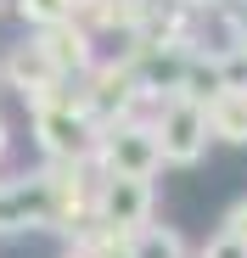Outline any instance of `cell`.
Here are the masks:
<instances>
[{
  "label": "cell",
  "instance_id": "obj_1",
  "mask_svg": "<svg viewBox=\"0 0 247 258\" xmlns=\"http://www.w3.org/2000/svg\"><path fill=\"white\" fill-rule=\"evenodd\" d=\"M34 135H39V152L51 163H85L90 146H96V123H90L85 107H73L62 96V101L34 107Z\"/></svg>",
  "mask_w": 247,
  "mask_h": 258
},
{
  "label": "cell",
  "instance_id": "obj_2",
  "mask_svg": "<svg viewBox=\"0 0 247 258\" xmlns=\"http://www.w3.org/2000/svg\"><path fill=\"white\" fill-rule=\"evenodd\" d=\"M152 135H157V157H163V163L191 168V163L202 157V146H208V118H202L197 101L169 96L163 112H157V123H152Z\"/></svg>",
  "mask_w": 247,
  "mask_h": 258
},
{
  "label": "cell",
  "instance_id": "obj_3",
  "mask_svg": "<svg viewBox=\"0 0 247 258\" xmlns=\"http://www.w3.org/2000/svg\"><path fill=\"white\" fill-rule=\"evenodd\" d=\"M101 157H107V174H124V180H152V168L163 163L157 135L146 123H130V118L101 129Z\"/></svg>",
  "mask_w": 247,
  "mask_h": 258
},
{
  "label": "cell",
  "instance_id": "obj_4",
  "mask_svg": "<svg viewBox=\"0 0 247 258\" xmlns=\"http://www.w3.org/2000/svg\"><path fill=\"white\" fill-rule=\"evenodd\" d=\"M90 213H96V225H107V230H118V236H135V230L146 225V213H152V185H146V180L107 174Z\"/></svg>",
  "mask_w": 247,
  "mask_h": 258
},
{
  "label": "cell",
  "instance_id": "obj_5",
  "mask_svg": "<svg viewBox=\"0 0 247 258\" xmlns=\"http://www.w3.org/2000/svg\"><path fill=\"white\" fill-rule=\"evenodd\" d=\"M34 45L45 51V62L56 68V79H68V73H90V62H96L90 34L79 28L73 17H68V23H51V28H39V39H34Z\"/></svg>",
  "mask_w": 247,
  "mask_h": 258
},
{
  "label": "cell",
  "instance_id": "obj_6",
  "mask_svg": "<svg viewBox=\"0 0 247 258\" xmlns=\"http://www.w3.org/2000/svg\"><path fill=\"white\" fill-rule=\"evenodd\" d=\"M202 118H208L214 135H225V141H247V90H219L208 107H202Z\"/></svg>",
  "mask_w": 247,
  "mask_h": 258
},
{
  "label": "cell",
  "instance_id": "obj_7",
  "mask_svg": "<svg viewBox=\"0 0 247 258\" xmlns=\"http://www.w3.org/2000/svg\"><path fill=\"white\" fill-rule=\"evenodd\" d=\"M130 258H186V241L163 225H141L130 236Z\"/></svg>",
  "mask_w": 247,
  "mask_h": 258
},
{
  "label": "cell",
  "instance_id": "obj_8",
  "mask_svg": "<svg viewBox=\"0 0 247 258\" xmlns=\"http://www.w3.org/2000/svg\"><path fill=\"white\" fill-rule=\"evenodd\" d=\"M17 12H23V23L51 28V23H68L73 17V0H17Z\"/></svg>",
  "mask_w": 247,
  "mask_h": 258
},
{
  "label": "cell",
  "instance_id": "obj_9",
  "mask_svg": "<svg viewBox=\"0 0 247 258\" xmlns=\"http://www.w3.org/2000/svg\"><path fill=\"white\" fill-rule=\"evenodd\" d=\"M12 152V135H6V118H0V157Z\"/></svg>",
  "mask_w": 247,
  "mask_h": 258
},
{
  "label": "cell",
  "instance_id": "obj_10",
  "mask_svg": "<svg viewBox=\"0 0 247 258\" xmlns=\"http://www.w3.org/2000/svg\"><path fill=\"white\" fill-rule=\"evenodd\" d=\"M180 6H208V0H180Z\"/></svg>",
  "mask_w": 247,
  "mask_h": 258
}]
</instances>
